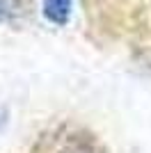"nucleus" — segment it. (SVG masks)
Here are the masks:
<instances>
[{"label": "nucleus", "instance_id": "nucleus-2", "mask_svg": "<svg viewBox=\"0 0 151 153\" xmlns=\"http://www.w3.org/2000/svg\"><path fill=\"white\" fill-rule=\"evenodd\" d=\"M19 16H23L21 0H0V23H12Z\"/></svg>", "mask_w": 151, "mask_h": 153}, {"label": "nucleus", "instance_id": "nucleus-3", "mask_svg": "<svg viewBox=\"0 0 151 153\" xmlns=\"http://www.w3.org/2000/svg\"><path fill=\"white\" fill-rule=\"evenodd\" d=\"M7 119H9V114H7V108H2V105H0V128L7 123Z\"/></svg>", "mask_w": 151, "mask_h": 153}, {"label": "nucleus", "instance_id": "nucleus-1", "mask_svg": "<svg viewBox=\"0 0 151 153\" xmlns=\"http://www.w3.org/2000/svg\"><path fill=\"white\" fill-rule=\"evenodd\" d=\"M44 16L55 25H67L71 19V0H44Z\"/></svg>", "mask_w": 151, "mask_h": 153}]
</instances>
